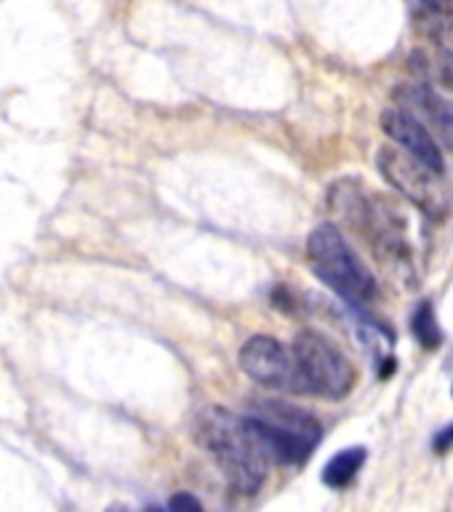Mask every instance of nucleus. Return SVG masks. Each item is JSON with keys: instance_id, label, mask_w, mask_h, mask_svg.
I'll use <instances>...</instances> for the list:
<instances>
[{"instance_id": "2eb2a0df", "label": "nucleus", "mask_w": 453, "mask_h": 512, "mask_svg": "<svg viewBox=\"0 0 453 512\" xmlns=\"http://www.w3.org/2000/svg\"><path fill=\"white\" fill-rule=\"evenodd\" d=\"M272 302H275V307H280V310H294V299L288 296V288H275Z\"/></svg>"}, {"instance_id": "7ed1b4c3", "label": "nucleus", "mask_w": 453, "mask_h": 512, "mask_svg": "<svg viewBox=\"0 0 453 512\" xmlns=\"http://www.w3.org/2000/svg\"><path fill=\"white\" fill-rule=\"evenodd\" d=\"M272 462L302 464L312 456L323 438V427L302 408L288 406L280 400H262L243 416Z\"/></svg>"}, {"instance_id": "423d86ee", "label": "nucleus", "mask_w": 453, "mask_h": 512, "mask_svg": "<svg viewBox=\"0 0 453 512\" xmlns=\"http://www.w3.org/2000/svg\"><path fill=\"white\" fill-rule=\"evenodd\" d=\"M379 171L398 192H403L416 208L427 216H443L448 211V190L443 187V174L432 171L427 163L414 158L408 150L379 152Z\"/></svg>"}, {"instance_id": "4468645a", "label": "nucleus", "mask_w": 453, "mask_h": 512, "mask_svg": "<svg viewBox=\"0 0 453 512\" xmlns=\"http://www.w3.org/2000/svg\"><path fill=\"white\" fill-rule=\"evenodd\" d=\"M451 446H453V424H448L446 430H440L438 435H435V451L443 454V451H448Z\"/></svg>"}, {"instance_id": "0eeeda50", "label": "nucleus", "mask_w": 453, "mask_h": 512, "mask_svg": "<svg viewBox=\"0 0 453 512\" xmlns=\"http://www.w3.org/2000/svg\"><path fill=\"white\" fill-rule=\"evenodd\" d=\"M240 368L254 382L264 384L270 390L304 392L302 376H299V368H296L294 350L288 352L278 339H272L267 334L251 336L240 347Z\"/></svg>"}, {"instance_id": "20e7f679", "label": "nucleus", "mask_w": 453, "mask_h": 512, "mask_svg": "<svg viewBox=\"0 0 453 512\" xmlns=\"http://www.w3.org/2000/svg\"><path fill=\"white\" fill-rule=\"evenodd\" d=\"M307 256L315 275L352 304H366L376 296V280L344 240L336 224H320L307 240Z\"/></svg>"}, {"instance_id": "6e6552de", "label": "nucleus", "mask_w": 453, "mask_h": 512, "mask_svg": "<svg viewBox=\"0 0 453 512\" xmlns=\"http://www.w3.org/2000/svg\"><path fill=\"white\" fill-rule=\"evenodd\" d=\"M382 128L392 142L400 144L403 150L411 152L422 163H427L432 171H438V174L446 171V160H443V152H440L435 136L416 115H411L403 107H387L382 112Z\"/></svg>"}, {"instance_id": "dca6fc26", "label": "nucleus", "mask_w": 453, "mask_h": 512, "mask_svg": "<svg viewBox=\"0 0 453 512\" xmlns=\"http://www.w3.org/2000/svg\"><path fill=\"white\" fill-rule=\"evenodd\" d=\"M448 3L451 0H422V6L432 14H440V16H448Z\"/></svg>"}, {"instance_id": "ddd939ff", "label": "nucleus", "mask_w": 453, "mask_h": 512, "mask_svg": "<svg viewBox=\"0 0 453 512\" xmlns=\"http://www.w3.org/2000/svg\"><path fill=\"white\" fill-rule=\"evenodd\" d=\"M168 507H171V510H200L203 504H200L198 499L190 494H176V496H171Z\"/></svg>"}, {"instance_id": "f8f14e48", "label": "nucleus", "mask_w": 453, "mask_h": 512, "mask_svg": "<svg viewBox=\"0 0 453 512\" xmlns=\"http://www.w3.org/2000/svg\"><path fill=\"white\" fill-rule=\"evenodd\" d=\"M411 331H414L416 342L422 344L424 350H438L443 344V331L435 318V307L430 302H422L411 315Z\"/></svg>"}, {"instance_id": "9d476101", "label": "nucleus", "mask_w": 453, "mask_h": 512, "mask_svg": "<svg viewBox=\"0 0 453 512\" xmlns=\"http://www.w3.org/2000/svg\"><path fill=\"white\" fill-rule=\"evenodd\" d=\"M366 448L363 446H352L339 451L336 456L328 459V464L323 467V483L328 488H344L350 486L358 470L366 464Z\"/></svg>"}, {"instance_id": "f257e3e1", "label": "nucleus", "mask_w": 453, "mask_h": 512, "mask_svg": "<svg viewBox=\"0 0 453 512\" xmlns=\"http://www.w3.org/2000/svg\"><path fill=\"white\" fill-rule=\"evenodd\" d=\"M195 440L203 451L214 456L224 478L240 494H256L267 480L270 456L262 448L246 419L230 414L227 408L211 406L195 419Z\"/></svg>"}, {"instance_id": "1a4fd4ad", "label": "nucleus", "mask_w": 453, "mask_h": 512, "mask_svg": "<svg viewBox=\"0 0 453 512\" xmlns=\"http://www.w3.org/2000/svg\"><path fill=\"white\" fill-rule=\"evenodd\" d=\"M395 102L422 120L424 126L432 128L440 142L453 150V102L430 86H400L395 88Z\"/></svg>"}, {"instance_id": "39448f33", "label": "nucleus", "mask_w": 453, "mask_h": 512, "mask_svg": "<svg viewBox=\"0 0 453 512\" xmlns=\"http://www.w3.org/2000/svg\"><path fill=\"white\" fill-rule=\"evenodd\" d=\"M294 358L299 376H302L304 392L320 395V398L339 400L352 390L355 384V368L344 352L334 342L318 331H302L294 339Z\"/></svg>"}, {"instance_id": "f03ea898", "label": "nucleus", "mask_w": 453, "mask_h": 512, "mask_svg": "<svg viewBox=\"0 0 453 512\" xmlns=\"http://www.w3.org/2000/svg\"><path fill=\"white\" fill-rule=\"evenodd\" d=\"M328 206L360 238L368 240L384 264H406L408 246L403 238V219L382 200L371 198L358 182H339L328 195Z\"/></svg>"}, {"instance_id": "9b49d317", "label": "nucleus", "mask_w": 453, "mask_h": 512, "mask_svg": "<svg viewBox=\"0 0 453 512\" xmlns=\"http://www.w3.org/2000/svg\"><path fill=\"white\" fill-rule=\"evenodd\" d=\"M411 62H414L416 72H422L430 80H438L440 86L453 91V48L438 43V51L432 56L424 54V51H414Z\"/></svg>"}]
</instances>
